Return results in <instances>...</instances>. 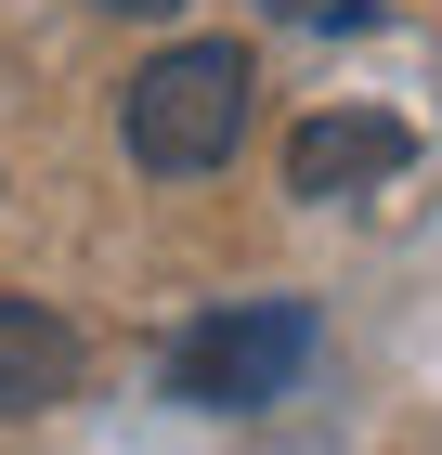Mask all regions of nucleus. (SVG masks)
Listing matches in <instances>:
<instances>
[{"label": "nucleus", "mask_w": 442, "mask_h": 455, "mask_svg": "<svg viewBox=\"0 0 442 455\" xmlns=\"http://www.w3.org/2000/svg\"><path fill=\"white\" fill-rule=\"evenodd\" d=\"M247 52L235 39H170L157 66L117 92V131H131V170H157V182H196V170H221L247 143Z\"/></svg>", "instance_id": "1"}, {"label": "nucleus", "mask_w": 442, "mask_h": 455, "mask_svg": "<svg viewBox=\"0 0 442 455\" xmlns=\"http://www.w3.org/2000/svg\"><path fill=\"white\" fill-rule=\"evenodd\" d=\"M312 364V299H221L170 339V403H208V417H247Z\"/></svg>", "instance_id": "2"}, {"label": "nucleus", "mask_w": 442, "mask_h": 455, "mask_svg": "<svg viewBox=\"0 0 442 455\" xmlns=\"http://www.w3.org/2000/svg\"><path fill=\"white\" fill-rule=\"evenodd\" d=\"M416 170V131L377 105H325L286 131V196H365V182H404Z\"/></svg>", "instance_id": "3"}, {"label": "nucleus", "mask_w": 442, "mask_h": 455, "mask_svg": "<svg viewBox=\"0 0 442 455\" xmlns=\"http://www.w3.org/2000/svg\"><path fill=\"white\" fill-rule=\"evenodd\" d=\"M78 378H92V339L52 299H0V417H52Z\"/></svg>", "instance_id": "4"}, {"label": "nucleus", "mask_w": 442, "mask_h": 455, "mask_svg": "<svg viewBox=\"0 0 442 455\" xmlns=\"http://www.w3.org/2000/svg\"><path fill=\"white\" fill-rule=\"evenodd\" d=\"M104 13H182V0H104Z\"/></svg>", "instance_id": "5"}, {"label": "nucleus", "mask_w": 442, "mask_h": 455, "mask_svg": "<svg viewBox=\"0 0 442 455\" xmlns=\"http://www.w3.org/2000/svg\"><path fill=\"white\" fill-rule=\"evenodd\" d=\"M273 13H351V0H273Z\"/></svg>", "instance_id": "6"}]
</instances>
